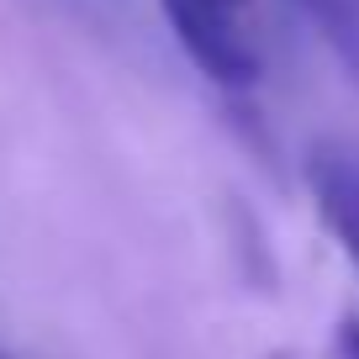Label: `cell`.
<instances>
[{"label": "cell", "instance_id": "6da1fadb", "mask_svg": "<svg viewBox=\"0 0 359 359\" xmlns=\"http://www.w3.org/2000/svg\"><path fill=\"white\" fill-rule=\"evenodd\" d=\"M185 58L217 85H254L259 53L243 32V0H158Z\"/></svg>", "mask_w": 359, "mask_h": 359}, {"label": "cell", "instance_id": "7a4b0ae2", "mask_svg": "<svg viewBox=\"0 0 359 359\" xmlns=\"http://www.w3.org/2000/svg\"><path fill=\"white\" fill-rule=\"evenodd\" d=\"M306 185H312V201L323 212V222L333 227L338 248L359 269V148L317 143L306 158Z\"/></svg>", "mask_w": 359, "mask_h": 359}, {"label": "cell", "instance_id": "3957f363", "mask_svg": "<svg viewBox=\"0 0 359 359\" xmlns=\"http://www.w3.org/2000/svg\"><path fill=\"white\" fill-rule=\"evenodd\" d=\"M296 11L323 37L333 64L359 85V0H296Z\"/></svg>", "mask_w": 359, "mask_h": 359}, {"label": "cell", "instance_id": "277c9868", "mask_svg": "<svg viewBox=\"0 0 359 359\" xmlns=\"http://www.w3.org/2000/svg\"><path fill=\"white\" fill-rule=\"evenodd\" d=\"M69 16H79V22L101 27V32H116V22L127 16V0H58Z\"/></svg>", "mask_w": 359, "mask_h": 359}, {"label": "cell", "instance_id": "5b68a950", "mask_svg": "<svg viewBox=\"0 0 359 359\" xmlns=\"http://www.w3.org/2000/svg\"><path fill=\"white\" fill-rule=\"evenodd\" d=\"M333 359H359V317H344L338 344H333Z\"/></svg>", "mask_w": 359, "mask_h": 359}]
</instances>
